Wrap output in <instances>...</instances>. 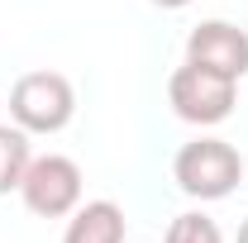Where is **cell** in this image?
I'll return each mask as SVG.
<instances>
[{"mask_svg": "<svg viewBox=\"0 0 248 243\" xmlns=\"http://www.w3.org/2000/svg\"><path fill=\"white\" fill-rule=\"evenodd\" d=\"M167 95H172V110L191 124H219L234 110V81L210 72V67H196V62H186V67L172 72Z\"/></svg>", "mask_w": 248, "mask_h": 243, "instance_id": "3", "label": "cell"}, {"mask_svg": "<svg viewBox=\"0 0 248 243\" xmlns=\"http://www.w3.org/2000/svg\"><path fill=\"white\" fill-rule=\"evenodd\" d=\"M72 110H77L72 81L58 72H24L10 91V115L19 120L24 134H58L72 120Z\"/></svg>", "mask_w": 248, "mask_h": 243, "instance_id": "2", "label": "cell"}, {"mask_svg": "<svg viewBox=\"0 0 248 243\" xmlns=\"http://www.w3.org/2000/svg\"><path fill=\"white\" fill-rule=\"evenodd\" d=\"M153 5H167V10H182V5H191V0H153Z\"/></svg>", "mask_w": 248, "mask_h": 243, "instance_id": "9", "label": "cell"}, {"mask_svg": "<svg viewBox=\"0 0 248 243\" xmlns=\"http://www.w3.org/2000/svg\"><path fill=\"white\" fill-rule=\"evenodd\" d=\"M239 243H248V219H244V229H239Z\"/></svg>", "mask_w": 248, "mask_h": 243, "instance_id": "10", "label": "cell"}, {"mask_svg": "<svg viewBox=\"0 0 248 243\" xmlns=\"http://www.w3.org/2000/svg\"><path fill=\"white\" fill-rule=\"evenodd\" d=\"M62 243H124V210L115 200H91L72 214Z\"/></svg>", "mask_w": 248, "mask_h": 243, "instance_id": "6", "label": "cell"}, {"mask_svg": "<svg viewBox=\"0 0 248 243\" xmlns=\"http://www.w3.org/2000/svg\"><path fill=\"white\" fill-rule=\"evenodd\" d=\"M186 62L210 67L219 76L239 81L248 72V33L234 29V24H224V19H205V24H196L191 38H186Z\"/></svg>", "mask_w": 248, "mask_h": 243, "instance_id": "5", "label": "cell"}, {"mask_svg": "<svg viewBox=\"0 0 248 243\" xmlns=\"http://www.w3.org/2000/svg\"><path fill=\"white\" fill-rule=\"evenodd\" d=\"M19 196L33 214L43 219H58V214H72L77 200H81V167L62 152H48V157H33L24 182H19Z\"/></svg>", "mask_w": 248, "mask_h": 243, "instance_id": "4", "label": "cell"}, {"mask_svg": "<svg viewBox=\"0 0 248 243\" xmlns=\"http://www.w3.org/2000/svg\"><path fill=\"white\" fill-rule=\"evenodd\" d=\"M29 138H24V129H0V196L5 191H19L24 182V172H29Z\"/></svg>", "mask_w": 248, "mask_h": 243, "instance_id": "7", "label": "cell"}, {"mask_svg": "<svg viewBox=\"0 0 248 243\" xmlns=\"http://www.w3.org/2000/svg\"><path fill=\"white\" fill-rule=\"evenodd\" d=\"M167 243H224L215 229V219L205 214H177L172 229H167Z\"/></svg>", "mask_w": 248, "mask_h": 243, "instance_id": "8", "label": "cell"}, {"mask_svg": "<svg viewBox=\"0 0 248 243\" xmlns=\"http://www.w3.org/2000/svg\"><path fill=\"white\" fill-rule=\"evenodd\" d=\"M172 177H177V186H182L186 196L219 200V196H229V191L239 186L244 162H239V152L229 148L224 138H196V143H186V148L177 152Z\"/></svg>", "mask_w": 248, "mask_h": 243, "instance_id": "1", "label": "cell"}]
</instances>
